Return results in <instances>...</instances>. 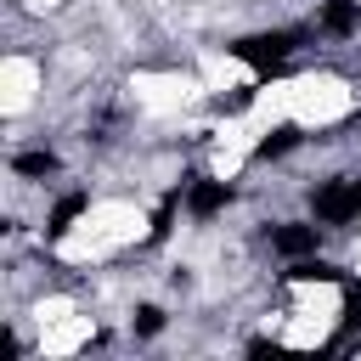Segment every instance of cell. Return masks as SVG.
<instances>
[{
  "instance_id": "8992f818",
  "label": "cell",
  "mask_w": 361,
  "mask_h": 361,
  "mask_svg": "<svg viewBox=\"0 0 361 361\" xmlns=\"http://www.w3.org/2000/svg\"><path fill=\"white\" fill-rule=\"evenodd\" d=\"M79 209H85V192H68V197L56 203V214H51V226H45V231H51V237H68V231H73V220H79Z\"/></svg>"
},
{
  "instance_id": "8fae6325",
  "label": "cell",
  "mask_w": 361,
  "mask_h": 361,
  "mask_svg": "<svg viewBox=\"0 0 361 361\" xmlns=\"http://www.w3.org/2000/svg\"><path fill=\"white\" fill-rule=\"evenodd\" d=\"M158 327H164V310H158V305H141V310H135V333H141V338H152Z\"/></svg>"
},
{
  "instance_id": "7a4b0ae2",
  "label": "cell",
  "mask_w": 361,
  "mask_h": 361,
  "mask_svg": "<svg viewBox=\"0 0 361 361\" xmlns=\"http://www.w3.org/2000/svg\"><path fill=\"white\" fill-rule=\"evenodd\" d=\"M361 214V180H333L316 192V220L322 226H338V220H355Z\"/></svg>"
},
{
  "instance_id": "5b68a950",
  "label": "cell",
  "mask_w": 361,
  "mask_h": 361,
  "mask_svg": "<svg viewBox=\"0 0 361 361\" xmlns=\"http://www.w3.org/2000/svg\"><path fill=\"white\" fill-rule=\"evenodd\" d=\"M322 28H327V34H350V28H361V11H355L350 0H327V6H322Z\"/></svg>"
},
{
  "instance_id": "9c48e42d",
  "label": "cell",
  "mask_w": 361,
  "mask_h": 361,
  "mask_svg": "<svg viewBox=\"0 0 361 361\" xmlns=\"http://www.w3.org/2000/svg\"><path fill=\"white\" fill-rule=\"evenodd\" d=\"M288 282H338V271L322 265V259H299V265L288 271Z\"/></svg>"
},
{
  "instance_id": "ba28073f",
  "label": "cell",
  "mask_w": 361,
  "mask_h": 361,
  "mask_svg": "<svg viewBox=\"0 0 361 361\" xmlns=\"http://www.w3.org/2000/svg\"><path fill=\"white\" fill-rule=\"evenodd\" d=\"M17 175H28V180L56 175V152H17Z\"/></svg>"
},
{
  "instance_id": "7c38bea8",
  "label": "cell",
  "mask_w": 361,
  "mask_h": 361,
  "mask_svg": "<svg viewBox=\"0 0 361 361\" xmlns=\"http://www.w3.org/2000/svg\"><path fill=\"white\" fill-rule=\"evenodd\" d=\"M254 90H259V85H237L231 96H220V107H226V113H243V107L254 102Z\"/></svg>"
},
{
  "instance_id": "3957f363",
  "label": "cell",
  "mask_w": 361,
  "mask_h": 361,
  "mask_svg": "<svg viewBox=\"0 0 361 361\" xmlns=\"http://www.w3.org/2000/svg\"><path fill=\"white\" fill-rule=\"evenodd\" d=\"M226 197H231V192H226V180H192V186H186V209H192L197 220L220 214V209H226Z\"/></svg>"
},
{
  "instance_id": "52a82bcc",
  "label": "cell",
  "mask_w": 361,
  "mask_h": 361,
  "mask_svg": "<svg viewBox=\"0 0 361 361\" xmlns=\"http://www.w3.org/2000/svg\"><path fill=\"white\" fill-rule=\"evenodd\" d=\"M293 141H299V130H293V124H276V130H271V135H265V141L254 147V158H282V152H288Z\"/></svg>"
},
{
  "instance_id": "30bf717a",
  "label": "cell",
  "mask_w": 361,
  "mask_h": 361,
  "mask_svg": "<svg viewBox=\"0 0 361 361\" xmlns=\"http://www.w3.org/2000/svg\"><path fill=\"white\" fill-rule=\"evenodd\" d=\"M175 203H180V192H169V197L158 203V214H152V243H158V237H169V220H175Z\"/></svg>"
},
{
  "instance_id": "6da1fadb",
  "label": "cell",
  "mask_w": 361,
  "mask_h": 361,
  "mask_svg": "<svg viewBox=\"0 0 361 361\" xmlns=\"http://www.w3.org/2000/svg\"><path fill=\"white\" fill-rule=\"evenodd\" d=\"M293 39H299L293 28H276V34H248V39H237V45H231V56L254 62V73H259V79H271V73H282V62H288Z\"/></svg>"
},
{
  "instance_id": "277c9868",
  "label": "cell",
  "mask_w": 361,
  "mask_h": 361,
  "mask_svg": "<svg viewBox=\"0 0 361 361\" xmlns=\"http://www.w3.org/2000/svg\"><path fill=\"white\" fill-rule=\"evenodd\" d=\"M316 231H322V226H276V231H271V243H276V254L305 259V254H316Z\"/></svg>"
}]
</instances>
